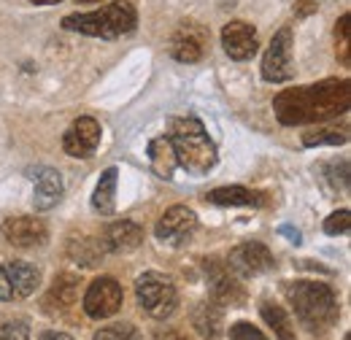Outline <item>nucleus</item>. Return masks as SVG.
Here are the masks:
<instances>
[{"label": "nucleus", "instance_id": "nucleus-1", "mask_svg": "<svg viewBox=\"0 0 351 340\" xmlns=\"http://www.w3.org/2000/svg\"><path fill=\"white\" fill-rule=\"evenodd\" d=\"M349 82L327 79L319 84L287 89L273 100L281 125H311L341 117L349 111Z\"/></svg>", "mask_w": 351, "mask_h": 340}, {"label": "nucleus", "instance_id": "nucleus-2", "mask_svg": "<svg viewBox=\"0 0 351 340\" xmlns=\"http://www.w3.org/2000/svg\"><path fill=\"white\" fill-rule=\"evenodd\" d=\"M168 141L176 151V162L192 175H206L219 160L217 146L211 143L203 122L195 117L173 119L171 130H168Z\"/></svg>", "mask_w": 351, "mask_h": 340}, {"label": "nucleus", "instance_id": "nucleus-3", "mask_svg": "<svg viewBox=\"0 0 351 340\" xmlns=\"http://www.w3.org/2000/svg\"><path fill=\"white\" fill-rule=\"evenodd\" d=\"M135 25H138V14L128 0H114V3H106L103 8H95L87 14H71L62 19L65 30L92 36V38H106V41L130 36Z\"/></svg>", "mask_w": 351, "mask_h": 340}, {"label": "nucleus", "instance_id": "nucleus-4", "mask_svg": "<svg viewBox=\"0 0 351 340\" xmlns=\"http://www.w3.org/2000/svg\"><path fill=\"white\" fill-rule=\"evenodd\" d=\"M284 295L295 308V316L308 330H324L338 319V298L327 284L319 281H292L284 287Z\"/></svg>", "mask_w": 351, "mask_h": 340}, {"label": "nucleus", "instance_id": "nucleus-5", "mask_svg": "<svg viewBox=\"0 0 351 340\" xmlns=\"http://www.w3.org/2000/svg\"><path fill=\"white\" fill-rule=\"evenodd\" d=\"M135 300L141 305V311H146L152 319H168L176 311V295L173 281L165 273L149 270L135 281Z\"/></svg>", "mask_w": 351, "mask_h": 340}, {"label": "nucleus", "instance_id": "nucleus-6", "mask_svg": "<svg viewBox=\"0 0 351 340\" xmlns=\"http://www.w3.org/2000/svg\"><path fill=\"white\" fill-rule=\"evenodd\" d=\"M125 302V292L119 287L117 278L111 276H100L95 278L87 287V295H84V313L89 319L100 321V319H111Z\"/></svg>", "mask_w": 351, "mask_h": 340}, {"label": "nucleus", "instance_id": "nucleus-7", "mask_svg": "<svg viewBox=\"0 0 351 340\" xmlns=\"http://www.w3.org/2000/svg\"><path fill=\"white\" fill-rule=\"evenodd\" d=\"M263 79L270 84H284L292 79V27H281L263 57Z\"/></svg>", "mask_w": 351, "mask_h": 340}, {"label": "nucleus", "instance_id": "nucleus-8", "mask_svg": "<svg viewBox=\"0 0 351 340\" xmlns=\"http://www.w3.org/2000/svg\"><path fill=\"white\" fill-rule=\"evenodd\" d=\"M230 270L235 276H243V278H254V276H263L267 270L276 267V256L273 252L265 246V243H257V241H249V243H241L230 252V259H227Z\"/></svg>", "mask_w": 351, "mask_h": 340}, {"label": "nucleus", "instance_id": "nucleus-9", "mask_svg": "<svg viewBox=\"0 0 351 340\" xmlns=\"http://www.w3.org/2000/svg\"><path fill=\"white\" fill-rule=\"evenodd\" d=\"M100 135H103V130H100V122H97V119H92V117H79V119L68 127V132L62 135V149H65L68 157L87 160V157H92V154L97 151Z\"/></svg>", "mask_w": 351, "mask_h": 340}, {"label": "nucleus", "instance_id": "nucleus-10", "mask_svg": "<svg viewBox=\"0 0 351 340\" xmlns=\"http://www.w3.org/2000/svg\"><path fill=\"white\" fill-rule=\"evenodd\" d=\"M0 232L11 246H19V249L44 246L49 238L44 219H36V216H8V219H3Z\"/></svg>", "mask_w": 351, "mask_h": 340}, {"label": "nucleus", "instance_id": "nucleus-11", "mask_svg": "<svg viewBox=\"0 0 351 340\" xmlns=\"http://www.w3.org/2000/svg\"><path fill=\"white\" fill-rule=\"evenodd\" d=\"M221 46H224V51H227L230 60H238V62L252 60V57L257 54V49H260L254 25H249V22H243V19L227 22V25L221 27Z\"/></svg>", "mask_w": 351, "mask_h": 340}, {"label": "nucleus", "instance_id": "nucleus-12", "mask_svg": "<svg viewBox=\"0 0 351 340\" xmlns=\"http://www.w3.org/2000/svg\"><path fill=\"white\" fill-rule=\"evenodd\" d=\"M195 227H197L195 211L186 206H173L160 216L154 235H157V241H165V243H181L184 238H189L195 232Z\"/></svg>", "mask_w": 351, "mask_h": 340}, {"label": "nucleus", "instance_id": "nucleus-13", "mask_svg": "<svg viewBox=\"0 0 351 340\" xmlns=\"http://www.w3.org/2000/svg\"><path fill=\"white\" fill-rule=\"evenodd\" d=\"M206 43H208L206 27H200L197 22H184L171 41V54L178 62H197L206 51Z\"/></svg>", "mask_w": 351, "mask_h": 340}, {"label": "nucleus", "instance_id": "nucleus-14", "mask_svg": "<svg viewBox=\"0 0 351 340\" xmlns=\"http://www.w3.org/2000/svg\"><path fill=\"white\" fill-rule=\"evenodd\" d=\"M103 243L108 252L114 254H128L135 252L141 243H143V227L132 219H119L114 224L106 227V235H103Z\"/></svg>", "mask_w": 351, "mask_h": 340}, {"label": "nucleus", "instance_id": "nucleus-15", "mask_svg": "<svg viewBox=\"0 0 351 340\" xmlns=\"http://www.w3.org/2000/svg\"><path fill=\"white\" fill-rule=\"evenodd\" d=\"M3 270H5V278H8L11 292H14L16 298H30V295L38 292V287H41V273H38V267H33L30 262H25V259H8V262L3 265Z\"/></svg>", "mask_w": 351, "mask_h": 340}, {"label": "nucleus", "instance_id": "nucleus-16", "mask_svg": "<svg viewBox=\"0 0 351 340\" xmlns=\"http://www.w3.org/2000/svg\"><path fill=\"white\" fill-rule=\"evenodd\" d=\"M33 178H36V192H33L36 211H51L62 200V192H65V184H62L60 170L41 168L38 175H33Z\"/></svg>", "mask_w": 351, "mask_h": 340}, {"label": "nucleus", "instance_id": "nucleus-17", "mask_svg": "<svg viewBox=\"0 0 351 340\" xmlns=\"http://www.w3.org/2000/svg\"><path fill=\"white\" fill-rule=\"evenodd\" d=\"M208 203L214 206H243V208H257L263 206V195L254 192V189H246V186H219V189H211L206 195Z\"/></svg>", "mask_w": 351, "mask_h": 340}, {"label": "nucleus", "instance_id": "nucleus-18", "mask_svg": "<svg viewBox=\"0 0 351 340\" xmlns=\"http://www.w3.org/2000/svg\"><path fill=\"white\" fill-rule=\"evenodd\" d=\"M117 178H119L117 168H106L100 173V181L92 195V208L100 216H111L117 211Z\"/></svg>", "mask_w": 351, "mask_h": 340}, {"label": "nucleus", "instance_id": "nucleus-19", "mask_svg": "<svg viewBox=\"0 0 351 340\" xmlns=\"http://www.w3.org/2000/svg\"><path fill=\"white\" fill-rule=\"evenodd\" d=\"M108 254V249H106V243L100 241V238H73V241H68V256L76 262V265H82V267H95V265H100L103 262V256Z\"/></svg>", "mask_w": 351, "mask_h": 340}, {"label": "nucleus", "instance_id": "nucleus-20", "mask_svg": "<svg viewBox=\"0 0 351 340\" xmlns=\"http://www.w3.org/2000/svg\"><path fill=\"white\" fill-rule=\"evenodd\" d=\"M149 162L160 178H173V170L178 168V162H176V151L168 135H160L149 143Z\"/></svg>", "mask_w": 351, "mask_h": 340}, {"label": "nucleus", "instance_id": "nucleus-21", "mask_svg": "<svg viewBox=\"0 0 351 340\" xmlns=\"http://www.w3.org/2000/svg\"><path fill=\"white\" fill-rule=\"evenodd\" d=\"M221 321H224V311L219 302H200L192 313V324L203 338H217L221 332Z\"/></svg>", "mask_w": 351, "mask_h": 340}, {"label": "nucleus", "instance_id": "nucleus-22", "mask_svg": "<svg viewBox=\"0 0 351 340\" xmlns=\"http://www.w3.org/2000/svg\"><path fill=\"white\" fill-rule=\"evenodd\" d=\"M260 313H263L265 321L273 327V332L278 335V340H298L295 327H292L289 316L284 313V308H278L276 302H263V305H260Z\"/></svg>", "mask_w": 351, "mask_h": 340}, {"label": "nucleus", "instance_id": "nucleus-23", "mask_svg": "<svg viewBox=\"0 0 351 340\" xmlns=\"http://www.w3.org/2000/svg\"><path fill=\"white\" fill-rule=\"evenodd\" d=\"M214 300L219 305H238L243 300V289L230 273H221V270L217 273L214 270Z\"/></svg>", "mask_w": 351, "mask_h": 340}, {"label": "nucleus", "instance_id": "nucleus-24", "mask_svg": "<svg viewBox=\"0 0 351 340\" xmlns=\"http://www.w3.org/2000/svg\"><path fill=\"white\" fill-rule=\"evenodd\" d=\"M346 141H349V135H346L343 127H316L303 132V143L306 146H341Z\"/></svg>", "mask_w": 351, "mask_h": 340}, {"label": "nucleus", "instance_id": "nucleus-25", "mask_svg": "<svg viewBox=\"0 0 351 340\" xmlns=\"http://www.w3.org/2000/svg\"><path fill=\"white\" fill-rule=\"evenodd\" d=\"M92 340H141L138 330L128 324V321H119V324H108V327H100Z\"/></svg>", "mask_w": 351, "mask_h": 340}, {"label": "nucleus", "instance_id": "nucleus-26", "mask_svg": "<svg viewBox=\"0 0 351 340\" xmlns=\"http://www.w3.org/2000/svg\"><path fill=\"white\" fill-rule=\"evenodd\" d=\"M51 300H57L62 308L73 305V302H76V278H73V276H60V278H54Z\"/></svg>", "mask_w": 351, "mask_h": 340}, {"label": "nucleus", "instance_id": "nucleus-27", "mask_svg": "<svg viewBox=\"0 0 351 340\" xmlns=\"http://www.w3.org/2000/svg\"><path fill=\"white\" fill-rule=\"evenodd\" d=\"M324 170L330 173V175H327V181L332 184V189H341V192H346V189H349V160L327 162Z\"/></svg>", "mask_w": 351, "mask_h": 340}, {"label": "nucleus", "instance_id": "nucleus-28", "mask_svg": "<svg viewBox=\"0 0 351 340\" xmlns=\"http://www.w3.org/2000/svg\"><path fill=\"white\" fill-rule=\"evenodd\" d=\"M349 230H351V213L346 208L332 211L324 219V232L327 235H346Z\"/></svg>", "mask_w": 351, "mask_h": 340}, {"label": "nucleus", "instance_id": "nucleus-29", "mask_svg": "<svg viewBox=\"0 0 351 340\" xmlns=\"http://www.w3.org/2000/svg\"><path fill=\"white\" fill-rule=\"evenodd\" d=\"M335 38H338V54H341V62H343V65H349V14H343V16L338 19Z\"/></svg>", "mask_w": 351, "mask_h": 340}, {"label": "nucleus", "instance_id": "nucleus-30", "mask_svg": "<svg viewBox=\"0 0 351 340\" xmlns=\"http://www.w3.org/2000/svg\"><path fill=\"white\" fill-rule=\"evenodd\" d=\"M0 340H30V327L25 321H5L0 324Z\"/></svg>", "mask_w": 351, "mask_h": 340}, {"label": "nucleus", "instance_id": "nucleus-31", "mask_svg": "<svg viewBox=\"0 0 351 340\" xmlns=\"http://www.w3.org/2000/svg\"><path fill=\"white\" fill-rule=\"evenodd\" d=\"M230 340H267L254 327V324H249V321H235L232 327H230Z\"/></svg>", "mask_w": 351, "mask_h": 340}, {"label": "nucleus", "instance_id": "nucleus-32", "mask_svg": "<svg viewBox=\"0 0 351 340\" xmlns=\"http://www.w3.org/2000/svg\"><path fill=\"white\" fill-rule=\"evenodd\" d=\"M278 232H281V235H287V238H289V243H295V246H300V243H303V235H300V230H295V227H289V224L278 227Z\"/></svg>", "mask_w": 351, "mask_h": 340}, {"label": "nucleus", "instance_id": "nucleus-33", "mask_svg": "<svg viewBox=\"0 0 351 340\" xmlns=\"http://www.w3.org/2000/svg\"><path fill=\"white\" fill-rule=\"evenodd\" d=\"M11 298H14V292H11V284H8L5 270H3V265H0V300H3V302H8Z\"/></svg>", "mask_w": 351, "mask_h": 340}, {"label": "nucleus", "instance_id": "nucleus-34", "mask_svg": "<svg viewBox=\"0 0 351 340\" xmlns=\"http://www.w3.org/2000/svg\"><path fill=\"white\" fill-rule=\"evenodd\" d=\"M316 8H319V5H316L313 0H300V3L295 5V14H298V16H308V14H313Z\"/></svg>", "mask_w": 351, "mask_h": 340}, {"label": "nucleus", "instance_id": "nucleus-35", "mask_svg": "<svg viewBox=\"0 0 351 340\" xmlns=\"http://www.w3.org/2000/svg\"><path fill=\"white\" fill-rule=\"evenodd\" d=\"M38 340H73V338L65 335V332H57V330H46V332H41V338Z\"/></svg>", "mask_w": 351, "mask_h": 340}, {"label": "nucleus", "instance_id": "nucleus-36", "mask_svg": "<svg viewBox=\"0 0 351 340\" xmlns=\"http://www.w3.org/2000/svg\"><path fill=\"white\" fill-rule=\"evenodd\" d=\"M30 3H36V5H54V3H62V0H30Z\"/></svg>", "mask_w": 351, "mask_h": 340}, {"label": "nucleus", "instance_id": "nucleus-37", "mask_svg": "<svg viewBox=\"0 0 351 340\" xmlns=\"http://www.w3.org/2000/svg\"><path fill=\"white\" fill-rule=\"evenodd\" d=\"M82 3H100V0H82Z\"/></svg>", "mask_w": 351, "mask_h": 340}, {"label": "nucleus", "instance_id": "nucleus-38", "mask_svg": "<svg viewBox=\"0 0 351 340\" xmlns=\"http://www.w3.org/2000/svg\"><path fill=\"white\" fill-rule=\"evenodd\" d=\"M173 340H186V338H173Z\"/></svg>", "mask_w": 351, "mask_h": 340}, {"label": "nucleus", "instance_id": "nucleus-39", "mask_svg": "<svg viewBox=\"0 0 351 340\" xmlns=\"http://www.w3.org/2000/svg\"><path fill=\"white\" fill-rule=\"evenodd\" d=\"M343 340H351V338H349V335H346V338H343Z\"/></svg>", "mask_w": 351, "mask_h": 340}]
</instances>
